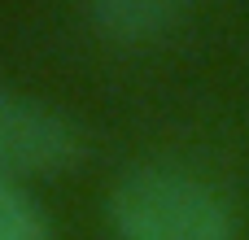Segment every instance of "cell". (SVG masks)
<instances>
[{"label":"cell","mask_w":249,"mask_h":240,"mask_svg":"<svg viewBox=\"0 0 249 240\" xmlns=\"http://www.w3.org/2000/svg\"><path fill=\"white\" fill-rule=\"evenodd\" d=\"M109 227L118 240H236L232 206L175 166L127 171L109 192Z\"/></svg>","instance_id":"obj_1"},{"label":"cell","mask_w":249,"mask_h":240,"mask_svg":"<svg viewBox=\"0 0 249 240\" xmlns=\"http://www.w3.org/2000/svg\"><path fill=\"white\" fill-rule=\"evenodd\" d=\"M79 162H83V136L66 114L31 96L0 92V179L4 184L61 175V171H74Z\"/></svg>","instance_id":"obj_2"},{"label":"cell","mask_w":249,"mask_h":240,"mask_svg":"<svg viewBox=\"0 0 249 240\" xmlns=\"http://www.w3.org/2000/svg\"><path fill=\"white\" fill-rule=\"evenodd\" d=\"M88 9L96 31L114 44H149L184 17L188 0H88Z\"/></svg>","instance_id":"obj_3"},{"label":"cell","mask_w":249,"mask_h":240,"mask_svg":"<svg viewBox=\"0 0 249 240\" xmlns=\"http://www.w3.org/2000/svg\"><path fill=\"white\" fill-rule=\"evenodd\" d=\"M0 240H48V219L22 184L0 179Z\"/></svg>","instance_id":"obj_4"}]
</instances>
